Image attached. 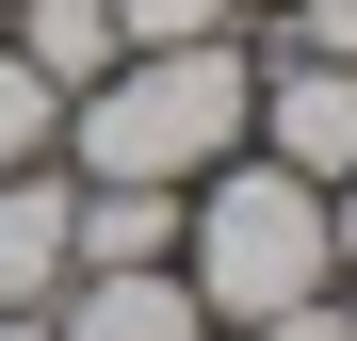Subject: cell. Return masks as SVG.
Wrapping results in <instances>:
<instances>
[{
    "instance_id": "obj_8",
    "label": "cell",
    "mask_w": 357,
    "mask_h": 341,
    "mask_svg": "<svg viewBox=\"0 0 357 341\" xmlns=\"http://www.w3.org/2000/svg\"><path fill=\"white\" fill-rule=\"evenodd\" d=\"M49 130H66V82H33L17 33H0V179H17V162H49Z\"/></svg>"
},
{
    "instance_id": "obj_13",
    "label": "cell",
    "mask_w": 357,
    "mask_h": 341,
    "mask_svg": "<svg viewBox=\"0 0 357 341\" xmlns=\"http://www.w3.org/2000/svg\"><path fill=\"white\" fill-rule=\"evenodd\" d=\"M0 341H49V309H0Z\"/></svg>"
},
{
    "instance_id": "obj_11",
    "label": "cell",
    "mask_w": 357,
    "mask_h": 341,
    "mask_svg": "<svg viewBox=\"0 0 357 341\" xmlns=\"http://www.w3.org/2000/svg\"><path fill=\"white\" fill-rule=\"evenodd\" d=\"M292 33H309L325 66H357V0H292Z\"/></svg>"
},
{
    "instance_id": "obj_6",
    "label": "cell",
    "mask_w": 357,
    "mask_h": 341,
    "mask_svg": "<svg viewBox=\"0 0 357 341\" xmlns=\"http://www.w3.org/2000/svg\"><path fill=\"white\" fill-rule=\"evenodd\" d=\"M0 33H17V66L33 82H114V66H130V33H114V0H0Z\"/></svg>"
},
{
    "instance_id": "obj_3",
    "label": "cell",
    "mask_w": 357,
    "mask_h": 341,
    "mask_svg": "<svg viewBox=\"0 0 357 341\" xmlns=\"http://www.w3.org/2000/svg\"><path fill=\"white\" fill-rule=\"evenodd\" d=\"M260 146L292 162V179H357V66H325V49H292V66L260 82Z\"/></svg>"
},
{
    "instance_id": "obj_4",
    "label": "cell",
    "mask_w": 357,
    "mask_h": 341,
    "mask_svg": "<svg viewBox=\"0 0 357 341\" xmlns=\"http://www.w3.org/2000/svg\"><path fill=\"white\" fill-rule=\"evenodd\" d=\"M66 179H49V162H17V179H0V309H66V276H82V244H66Z\"/></svg>"
},
{
    "instance_id": "obj_1",
    "label": "cell",
    "mask_w": 357,
    "mask_h": 341,
    "mask_svg": "<svg viewBox=\"0 0 357 341\" xmlns=\"http://www.w3.org/2000/svg\"><path fill=\"white\" fill-rule=\"evenodd\" d=\"M82 179H195V162H227L260 130V82H244V49L227 33H195V49H146V66H114V82H82Z\"/></svg>"
},
{
    "instance_id": "obj_10",
    "label": "cell",
    "mask_w": 357,
    "mask_h": 341,
    "mask_svg": "<svg viewBox=\"0 0 357 341\" xmlns=\"http://www.w3.org/2000/svg\"><path fill=\"white\" fill-rule=\"evenodd\" d=\"M260 341H357V309H325V293H292V309H260Z\"/></svg>"
},
{
    "instance_id": "obj_7",
    "label": "cell",
    "mask_w": 357,
    "mask_h": 341,
    "mask_svg": "<svg viewBox=\"0 0 357 341\" xmlns=\"http://www.w3.org/2000/svg\"><path fill=\"white\" fill-rule=\"evenodd\" d=\"M66 244H82V276H146V260L178 244V195H162V179H98V195L66 211Z\"/></svg>"
},
{
    "instance_id": "obj_12",
    "label": "cell",
    "mask_w": 357,
    "mask_h": 341,
    "mask_svg": "<svg viewBox=\"0 0 357 341\" xmlns=\"http://www.w3.org/2000/svg\"><path fill=\"white\" fill-rule=\"evenodd\" d=\"M325 260H357V179H325Z\"/></svg>"
},
{
    "instance_id": "obj_2",
    "label": "cell",
    "mask_w": 357,
    "mask_h": 341,
    "mask_svg": "<svg viewBox=\"0 0 357 341\" xmlns=\"http://www.w3.org/2000/svg\"><path fill=\"white\" fill-rule=\"evenodd\" d=\"M292 293H325V195L292 179V162H227L211 211H195V309L260 325Z\"/></svg>"
},
{
    "instance_id": "obj_5",
    "label": "cell",
    "mask_w": 357,
    "mask_h": 341,
    "mask_svg": "<svg viewBox=\"0 0 357 341\" xmlns=\"http://www.w3.org/2000/svg\"><path fill=\"white\" fill-rule=\"evenodd\" d=\"M49 341H211V309H195V276H162V260H146V276H82Z\"/></svg>"
},
{
    "instance_id": "obj_9",
    "label": "cell",
    "mask_w": 357,
    "mask_h": 341,
    "mask_svg": "<svg viewBox=\"0 0 357 341\" xmlns=\"http://www.w3.org/2000/svg\"><path fill=\"white\" fill-rule=\"evenodd\" d=\"M227 17H244V0H114L130 49H195V33H227Z\"/></svg>"
}]
</instances>
